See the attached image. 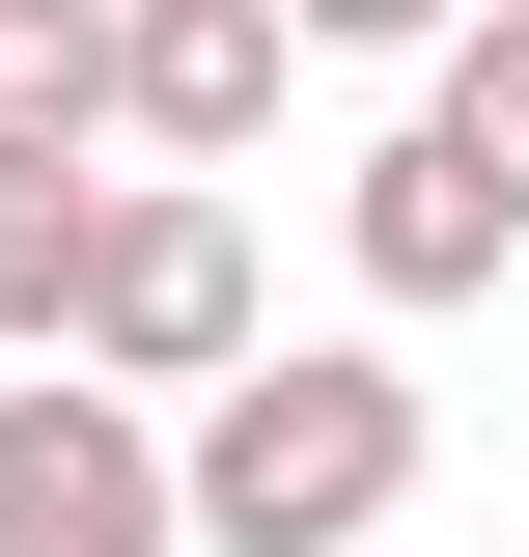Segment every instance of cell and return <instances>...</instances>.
<instances>
[{
	"label": "cell",
	"instance_id": "6da1fadb",
	"mask_svg": "<svg viewBox=\"0 0 529 557\" xmlns=\"http://www.w3.org/2000/svg\"><path fill=\"white\" fill-rule=\"evenodd\" d=\"M418 502V362L391 335H251L223 391H168V530L196 557H362Z\"/></svg>",
	"mask_w": 529,
	"mask_h": 557
},
{
	"label": "cell",
	"instance_id": "7a4b0ae2",
	"mask_svg": "<svg viewBox=\"0 0 529 557\" xmlns=\"http://www.w3.org/2000/svg\"><path fill=\"white\" fill-rule=\"evenodd\" d=\"M251 335H279V307H251V223H223V168H112V251H84V335H57V362L168 418V391H223Z\"/></svg>",
	"mask_w": 529,
	"mask_h": 557
},
{
	"label": "cell",
	"instance_id": "3957f363",
	"mask_svg": "<svg viewBox=\"0 0 529 557\" xmlns=\"http://www.w3.org/2000/svg\"><path fill=\"white\" fill-rule=\"evenodd\" d=\"M0 557H196L168 530V418L84 362H0Z\"/></svg>",
	"mask_w": 529,
	"mask_h": 557
},
{
	"label": "cell",
	"instance_id": "277c9868",
	"mask_svg": "<svg viewBox=\"0 0 529 557\" xmlns=\"http://www.w3.org/2000/svg\"><path fill=\"white\" fill-rule=\"evenodd\" d=\"M279 84H307L279 0H112V139H139V168H251Z\"/></svg>",
	"mask_w": 529,
	"mask_h": 557
},
{
	"label": "cell",
	"instance_id": "5b68a950",
	"mask_svg": "<svg viewBox=\"0 0 529 557\" xmlns=\"http://www.w3.org/2000/svg\"><path fill=\"white\" fill-rule=\"evenodd\" d=\"M334 251H362V307H391V335H418V307H473V278H502L529 223H502V168H473L446 112H391V139H362V168H334Z\"/></svg>",
	"mask_w": 529,
	"mask_h": 557
},
{
	"label": "cell",
	"instance_id": "8992f818",
	"mask_svg": "<svg viewBox=\"0 0 529 557\" xmlns=\"http://www.w3.org/2000/svg\"><path fill=\"white\" fill-rule=\"evenodd\" d=\"M84 251H112V168L84 139H0V362L84 335Z\"/></svg>",
	"mask_w": 529,
	"mask_h": 557
},
{
	"label": "cell",
	"instance_id": "52a82bcc",
	"mask_svg": "<svg viewBox=\"0 0 529 557\" xmlns=\"http://www.w3.org/2000/svg\"><path fill=\"white\" fill-rule=\"evenodd\" d=\"M0 139H112V0H0Z\"/></svg>",
	"mask_w": 529,
	"mask_h": 557
},
{
	"label": "cell",
	"instance_id": "ba28073f",
	"mask_svg": "<svg viewBox=\"0 0 529 557\" xmlns=\"http://www.w3.org/2000/svg\"><path fill=\"white\" fill-rule=\"evenodd\" d=\"M418 112H446L473 168H502V223H529V0H473L446 57H418Z\"/></svg>",
	"mask_w": 529,
	"mask_h": 557
},
{
	"label": "cell",
	"instance_id": "9c48e42d",
	"mask_svg": "<svg viewBox=\"0 0 529 557\" xmlns=\"http://www.w3.org/2000/svg\"><path fill=\"white\" fill-rule=\"evenodd\" d=\"M279 28H307V57H446L473 0H279Z\"/></svg>",
	"mask_w": 529,
	"mask_h": 557
}]
</instances>
